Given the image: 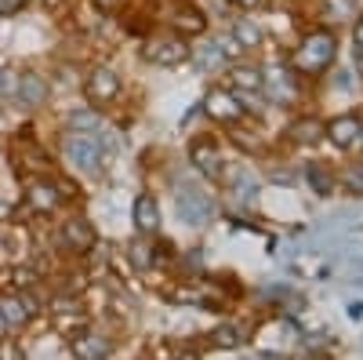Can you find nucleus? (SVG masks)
Here are the masks:
<instances>
[{
	"instance_id": "1",
	"label": "nucleus",
	"mask_w": 363,
	"mask_h": 360,
	"mask_svg": "<svg viewBox=\"0 0 363 360\" xmlns=\"http://www.w3.org/2000/svg\"><path fill=\"white\" fill-rule=\"evenodd\" d=\"M62 153L80 175H102L106 171V149L95 131H69L62 135Z\"/></svg>"
},
{
	"instance_id": "2",
	"label": "nucleus",
	"mask_w": 363,
	"mask_h": 360,
	"mask_svg": "<svg viewBox=\"0 0 363 360\" xmlns=\"http://www.w3.org/2000/svg\"><path fill=\"white\" fill-rule=\"evenodd\" d=\"M330 62H335V37L327 33V29H316V33H309L306 40H301V48L294 51V70L298 73H323Z\"/></svg>"
},
{
	"instance_id": "3",
	"label": "nucleus",
	"mask_w": 363,
	"mask_h": 360,
	"mask_svg": "<svg viewBox=\"0 0 363 360\" xmlns=\"http://www.w3.org/2000/svg\"><path fill=\"white\" fill-rule=\"evenodd\" d=\"M145 58L153 66H164V70H174V66H182V62H189L193 58V48H189V40L182 37V33H171V37H153L145 44Z\"/></svg>"
},
{
	"instance_id": "4",
	"label": "nucleus",
	"mask_w": 363,
	"mask_h": 360,
	"mask_svg": "<svg viewBox=\"0 0 363 360\" xmlns=\"http://www.w3.org/2000/svg\"><path fill=\"white\" fill-rule=\"evenodd\" d=\"M189 164L203 178H211V182H222V178H225V157H222L218 142L211 138V135H200V138L189 142Z\"/></svg>"
},
{
	"instance_id": "5",
	"label": "nucleus",
	"mask_w": 363,
	"mask_h": 360,
	"mask_svg": "<svg viewBox=\"0 0 363 360\" xmlns=\"http://www.w3.org/2000/svg\"><path fill=\"white\" fill-rule=\"evenodd\" d=\"M120 92H124V84H120V77L109 70V66H95L87 77H84V95L91 99V106H109L120 99Z\"/></svg>"
},
{
	"instance_id": "6",
	"label": "nucleus",
	"mask_w": 363,
	"mask_h": 360,
	"mask_svg": "<svg viewBox=\"0 0 363 360\" xmlns=\"http://www.w3.org/2000/svg\"><path fill=\"white\" fill-rule=\"evenodd\" d=\"M178 215L189 226H207L211 215H215V200H211V193H203L200 186H182L178 190Z\"/></svg>"
},
{
	"instance_id": "7",
	"label": "nucleus",
	"mask_w": 363,
	"mask_h": 360,
	"mask_svg": "<svg viewBox=\"0 0 363 360\" xmlns=\"http://www.w3.org/2000/svg\"><path fill=\"white\" fill-rule=\"evenodd\" d=\"M207 116L211 120H218V124H240V120H244V106H240V99L229 92V87H211V95H207Z\"/></svg>"
},
{
	"instance_id": "8",
	"label": "nucleus",
	"mask_w": 363,
	"mask_h": 360,
	"mask_svg": "<svg viewBox=\"0 0 363 360\" xmlns=\"http://www.w3.org/2000/svg\"><path fill=\"white\" fill-rule=\"evenodd\" d=\"M51 95V87H48V77L37 73V70H29L22 77H15V102L22 109H40Z\"/></svg>"
},
{
	"instance_id": "9",
	"label": "nucleus",
	"mask_w": 363,
	"mask_h": 360,
	"mask_svg": "<svg viewBox=\"0 0 363 360\" xmlns=\"http://www.w3.org/2000/svg\"><path fill=\"white\" fill-rule=\"evenodd\" d=\"M62 200H66L62 186L51 182V178H37V182H29V190H26V204L33 207L37 215H51V212H58V207H62Z\"/></svg>"
},
{
	"instance_id": "10",
	"label": "nucleus",
	"mask_w": 363,
	"mask_h": 360,
	"mask_svg": "<svg viewBox=\"0 0 363 360\" xmlns=\"http://www.w3.org/2000/svg\"><path fill=\"white\" fill-rule=\"evenodd\" d=\"M69 353L77 360H109L113 339L102 335V332H73L69 335Z\"/></svg>"
},
{
	"instance_id": "11",
	"label": "nucleus",
	"mask_w": 363,
	"mask_h": 360,
	"mask_svg": "<svg viewBox=\"0 0 363 360\" xmlns=\"http://www.w3.org/2000/svg\"><path fill=\"white\" fill-rule=\"evenodd\" d=\"M131 219H135V229L142 236H157L160 233V207H157V197L153 193H138L135 197V207H131Z\"/></svg>"
},
{
	"instance_id": "12",
	"label": "nucleus",
	"mask_w": 363,
	"mask_h": 360,
	"mask_svg": "<svg viewBox=\"0 0 363 360\" xmlns=\"http://www.w3.org/2000/svg\"><path fill=\"white\" fill-rule=\"evenodd\" d=\"M58 236H62V248H69V251H91L95 248V226L87 219H66Z\"/></svg>"
},
{
	"instance_id": "13",
	"label": "nucleus",
	"mask_w": 363,
	"mask_h": 360,
	"mask_svg": "<svg viewBox=\"0 0 363 360\" xmlns=\"http://www.w3.org/2000/svg\"><path fill=\"white\" fill-rule=\"evenodd\" d=\"M327 135L335 146L342 149H352L356 142H363V124H359V116L345 113V116H335V120H327Z\"/></svg>"
},
{
	"instance_id": "14",
	"label": "nucleus",
	"mask_w": 363,
	"mask_h": 360,
	"mask_svg": "<svg viewBox=\"0 0 363 360\" xmlns=\"http://www.w3.org/2000/svg\"><path fill=\"white\" fill-rule=\"evenodd\" d=\"M171 26L178 29L182 37H196V33H203V29H207V15L196 11L193 4H174V11H171Z\"/></svg>"
},
{
	"instance_id": "15",
	"label": "nucleus",
	"mask_w": 363,
	"mask_h": 360,
	"mask_svg": "<svg viewBox=\"0 0 363 360\" xmlns=\"http://www.w3.org/2000/svg\"><path fill=\"white\" fill-rule=\"evenodd\" d=\"M229 84H233L236 95H262L265 92V77H262L258 66H233Z\"/></svg>"
},
{
	"instance_id": "16",
	"label": "nucleus",
	"mask_w": 363,
	"mask_h": 360,
	"mask_svg": "<svg viewBox=\"0 0 363 360\" xmlns=\"http://www.w3.org/2000/svg\"><path fill=\"white\" fill-rule=\"evenodd\" d=\"M29 317H33V310H29L26 298H18V295L0 298V320L8 327H22V324H29Z\"/></svg>"
},
{
	"instance_id": "17",
	"label": "nucleus",
	"mask_w": 363,
	"mask_h": 360,
	"mask_svg": "<svg viewBox=\"0 0 363 360\" xmlns=\"http://www.w3.org/2000/svg\"><path fill=\"white\" fill-rule=\"evenodd\" d=\"M229 40H233L240 51L258 48V44H262V29H258L251 18H233V26H229Z\"/></svg>"
},
{
	"instance_id": "18",
	"label": "nucleus",
	"mask_w": 363,
	"mask_h": 360,
	"mask_svg": "<svg viewBox=\"0 0 363 360\" xmlns=\"http://www.w3.org/2000/svg\"><path fill=\"white\" fill-rule=\"evenodd\" d=\"M66 128L69 131H99L102 128V109L99 106H80L66 116Z\"/></svg>"
},
{
	"instance_id": "19",
	"label": "nucleus",
	"mask_w": 363,
	"mask_h": 360,
	"mask_svg": "<svg viewBox=\"0 0 363 360\" xmlns=\"http://www.w3.org/2000/svg\"><path fill=\"white\" fill-rule=\"evenodd\" d=\"M291 135H294V142H316L320 135H327V124L316 120V116H301L298 124L291 128Z\"/></svg>"
},
{
	"instance_id": "20",
	"label": "nucleus",
	"mask_w": 363,
	"mask_h": 360,
	"mask_svg": "<svg viewBox=\"0 0 363 360\" xmlns=\"http://www.w3.org/2000/svg\"><path fill=\"white\" fill-rule=\"evenodd\" d=\"M128 258H131L135 269H153L157 251H153V244H149V240H135V244L128 248Z\"/></svg>"
},
{
	"instance_id": "21",
	"label": "nucleus",
	"mask_w": 363,
	"mask_h": 360,
	"mask_svg": "<svg viewBox=\"0 0 363 360\" xmlns=\"http://www.w3.org/2000/svg\"><path fill=\"white\" fill-rule=\"evenodd\" d=\"M211 339H215V346H222V349H233V346L244 342V332H240L236 324H225V327H218V332L211 335Z\"/></svg>"
},
{
	"instance_id": "22",
	"label": "nucleus",
	"mask_w": 363,
	"mask_h": 360,
	"mask_svg": "<svg viewBox=\"0 0 363 360\" xmlns=\"http://www.w3.org/2000/svg\"><path fill=\"white\" fill-rule=\"evenodd\" d=\"M309 178H313L316 193H327V190H330V175H323L320 168H309Z\"/></svg>"
},
{
	"instance_id": "23",
	"label": "nucleus",
	"mask_w": 363,
	"mask_h": 360,
	"mask_svg": "<svg viewBox=\"0 0 363 360\" xmlns=\"http://www.w3.org/2000/svg\"><path fill=\"white\" fill-rule=\"evenodd\" d=\"M26 0H0V15H18Z\"/></svg>"
},
{
	"instance_id": "24",
	"label": "nucleus",
	"mask_w": 363,
	"mask_h": 360,
	"mask_svg": "<svg viewBox=\"0 0 363 360\" xmlns=\"http://www.w3.org/2000/svg\"><path fill=\"white\" fill-rule=\"evenodd\" d=\"M229 8H240V11H255V8H262V0H229Z\"/></svg>"
},
{
	"instance_id": "25",
	"label": "nucleus",
	"mask_w": 363,
	"mask_h": 360,
	"mask_svg": "<svg viewBox=\"0 0 363 360\" xmlns=\"http://www.w3.org/2000/svg\"><path fill=\"white\" fill-rule=\"evenodd\" d=\"M91 4H95L99 11H106V15H109V11H116L120 4H124V0H91Z\"/></svg>"
},
{
	"instance_id": "26",
	"label": "nucleus",
	"mask_w": 363,
	"mask_h": 360,
	"mask_svg": "<svg viewBox=\"0 0 363 360\" xmlns=\"http://www.w3.org/2000/svg\"><path fill=\"white\" fill-rule=\"evenodd\" d=\"M164 360H200L193 349H178V353H171V356H164Z\"/></svg>"
},
{
	"instance_id": "27",
	"label": "nucleus",
	"mask_w": 363,
	"mask_h": 360,
	"mask_svg": "<svg viewBox=\"0 0 363 360\" xmlns=\"http://www.w3.org/2000/svg\"><path fill=\"white\" fill-rule=\"evenodd\" d=\"M352 37H356V48H363V18L356 22V29H352Z\"/></svg>"
},
{
	"instance_id": "28",
	"label": "nucleus",
	"mask_w": 363,
	"mask_h": 360,
	"mask_svg": "<svg viewBox=\"0 0 363 360\" xmlns=\"http://www.w3.org/2000/svg\"><path fill=\"white\" fill-rule=\"evenodd\" d=\"M356 66L363 70V48H356Z\"/></svg>"
}]
</instances>
